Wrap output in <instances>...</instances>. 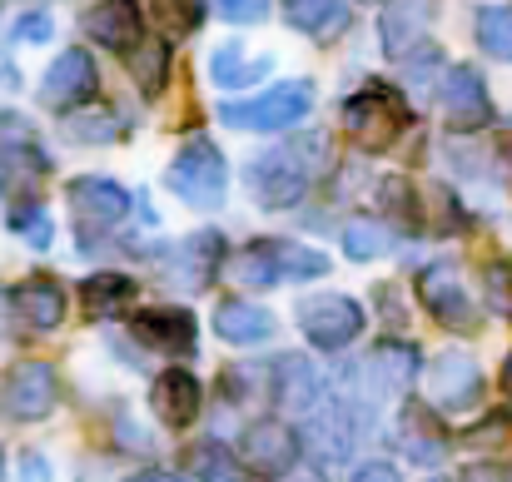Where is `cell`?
<instances>
[{"label": "cell", "instance_id": "obj_14", "mask_svg": "<svg viewBox=\"0 0 512 482\" xmlns=\"http://www.w3.org/2000/svg\"><path fill=\"white\" fill-rule=\"evenodd\" d=\"M150 403H155L160 423H170V428H189V423L199 418L204 388H199V378H194L189 368H170V373H160V378H155Z\"/></svg>", "mask_w": 512, "mask_h": 482}, {"label": "cell", "instance_id": "obj_28", "mask_svg": "<svg viewBox=\"0 0 512 482\" xmlns=\"http://www.w3.org/2000/svg\"><path fill=\"white\" fill-rule=\"evenodd\" d=\"M343 249H348V259L368 264V259H378V254L393 249V234H388V224H378V219H353V224L343 229Z\"/></svg>", "mask_w": 512, "mask_h": 482}, {"label": "cell", "instance_id": "obj_21", "mask_svg": "<svg viewBox=\"0 0 512 482\" xmlns=\"http://www.w3.org/2000/svg\"><path fill=\"white\" fill-rule=\"evenodd\" d=\"M135 294H140V284H135L130 274H90V279L80 284L85 309H90V314H100V319H110V314L130 309V304H135Z\"/></svg>", "mask_w": 512, "mask_h": 482}, {"label": "cell", "instance_id": "obj_26", "mask_svg": "<svg viewBox=\"0 0 512 482\" xmlns=\"http://www.w3.org/2000/svg\"><path fill=\"white\" fill-rule=\"evenodd\" d=\"M189 473L199 482H249L244 463H239L224 443H199V448H189Z\"/></svg>", "mask_w": 512, "mask_h": 482}, {"label": "cell", "instance_id": "obj_9", "mask_svg": "<svg viewBox=\"0 0 512 482\" xmlns=\"http://www.w3.org/2000/svg\"><path fill=\"white\" fill-rule=\"evenodd\" d=\"M428 393L443 413H468L483 398V373L468 353H443L428 363Z\"/></svg>", "mask_w": 512, "mask_h": 482}, {"label": "cell", "instance_id": "obj_23", "mask_svg": "<svg viewBox=\"0 0 512 482\" xmlns=\"http://www.w3.org/2000/svg\"><path fill=\"white\" fill-rule=\"evenodd\" d=\"M264 75H269V60H249L239 45H219V50L209 55V80L224 85V90L254 85V80H264Z\"/></svg>", "mask_w": 512, "mask_h": 482}, {"label": "cell", "instance_id": "obj_5", "mask_svg": "<svg viewBox=\"0 0 512 482\" xmlns=\"http://www.w3.org/2000/svg\"><path fill=\"white\" fill-rule=\"evenodd\" d=\"M170 194L189 209H219L229 194V164L209 140H189L170 164Z\"/></svg>", "mask_w": 512, "mask_h": 482}, {"label": "cell", "instance_id": "obj_17", "mask_svg": "<svg viewBox=\"0 0 512 482\" xmlns=\"http://www.w3.org/2000/svg\"><path fill=\"white\" fill-rule=\"evenodd\" d=\"M85 30L95 45L105 50H135L140 45V15L130 0H100L90 15H85Z\"/></svg>", "mask_w": 512, "mask_h": 482}, {"label": "cell", "instance_id": "obj_6", "mask_svg": "<svg viewBox=\"0 0 512 482\" xmlns=\"http://www.w3.org/2000/svg\"><path fill=\"white\" fill-rule=\"evenodd\" d=\"M438 105H443L448 130H458V135H473V130H483V125L493 120V95H488V85H483V75H478L473 65L443 70V80H438Z\"/></svg>", "mask_w": 512, "mask_h": 482}, {"label": "cell", "instance_id": "obj_44", "mask_svg": "<svg viewBox=\"0 0 512 482\" xmlns=\"http://www.w3.org/2000/svg\"><path fill=\"white\" fill-rule=\"evenodd\" d=\"M368 5H383V0H368Z\"/></svg>", "mask_w": 512, "mask_h": 482}, {"label": "cell", "instance_id": "obj_2", "mask_svg": "<svg viewBox=\"0 0 512 482\" xmlns=\"http://www.w3.org/2000/svg\"><path fill=\"white\" fill-rule=\"evenodd\" d=\"M408 125H413L408 100H403L393 85H383V80H368V85H363L358 95H348V105H343V130H348V135L358 140V150H368V155L393 150Z\"/></svg>", "mask_w": 512, "mask_h": 482}, {"label": "cell", "instance_id": "obj_27", "mask_svg": "<svg viewBox=\"0 0 512 482\" xmlns=\"http://www.w3.org/2000/svg\"><path fill=\"white\" fill-rule=\"evenodd\" d=\"M219 254H224V239H219L214 229H199V234H189V239H184L179 259H184V264H194V269H189V284H194V289H204V284L219 274Z\"/></svg>", "mask_w": 512, "mask_h": 482}, {"label": "cell", "instance_id": "obj_20", "mask_svg": "<svg viewBox=\"0 0 512 482\" xmlns=\"http://www.w3.org/2000/svg\"><path fill=\"white\" fill-rule=\"evenodd\" d=\"M130 75H135V85H140V95L145 100H155V95H165V85H170V40H140L135 50H130Z\"/></svg>", "mask_w": 512, "mask_h": 482}, {"label": "cell", "instance_id": "obj_3", "mask_svg": "<svg viewBox=\"0 0 512 482\" xmlns=\"http://www.w3.org/2000/svg\"><path fill=\"white\" fill-rule=\"evenodd\" d=\"M309 110H314V85L309 80H284V85H269L264 95L224 100L219 120L234 125V130H254V135H284L299 120H309Z\"/></svg>", "mask_w": 512, "mask_h": 482}, {"label": "cell", "instance_id": "obj_4", "mask_svg": "<svg viewBox=\"0 0 512 482\" xmlns=\"http://www.w3.org/2000/svg\"><path fill=\"white\" fill-rule=\"evenodd\" d=\"M234 274H239L249 289L299 284V279L329 274V254H319V249H309V244H294V239H264V244H249V249L239 254Z\"/></svg>", "mask_w": 512, "mask_h": 482}, {"label": "cell", "instance_id": "obj_32", "mask_svg": "<svg viewBox=\"0 0 512 482\" xmlns=\"http://www.w3.org/2000/svg\"><path fill=\"white\" fill-rule=\"evenodd\" d=\"M10 229L30 244V249H45L50 239H55V229H50V214L35 204V199H20V204H10Z\"/></svg>", "mask_w": 512, "mask_h": 482}, {"label": "cell", "instance_id": "obj_22", "mask_svg": "<svg viewBox=\"0 0 512 482\" xmlns=\"http://www.w3.org/2000/svg\"><path fill=\"white\" fill-rule=\"evenodd\" d=\"M279 403L289 408V413H304V408H319V398H324V378L314 373V363L309 358H284L279 363Z\"/></svg>", "mask_w": 512, "mask_h": 482}, {"label": "cell", "instance_id": "obj_12", "mask_svg": "<svg viewBox=\"0 0 512 482\" xmlns=\"http://www.w3.org/2000/svg\"><path fill=\"white\" fill-rule=\"evenodd\" d=\"M95 85H100L95 60H90L85 50H65V55L45 70L40 95H45V105H50V110H80V105L95 95Z\"/></svg>", "mask_w": 512, "mask_h": 482}, {"label": "cell", "instance_id": "obj_8", "mask_svg": "<svg viewBox=\"0 0 512 482\" xmlns=\"http://www.w3.org/2000/svg\"><path fill=\"white\" fill-rule=\"evenodd\" d=\"M70 214L85 229V239L90 234H105V229H115L130 214V189H120L115 179H90L85 174V179L70 184Z\"/></svg>", "mask_w": 512, "mask_h": 482}, {"label": "cell", "instance_id": "obj_1", "mask_svg": "<svg viewBox=\"0 0 512 482\" xmlns=\"http://www.w3.org/2000/svg\"><path fill=\"white\" fill-rule=\"evenodd\" d=\"M319 169H324V135H299L249 164V194L264 209H289L309 194Z\"/></svg>", "mask_w": 512, "mask_h": 482}, {"label": "cell", "instance_id": "obj_10", "mask_svg": "<svg viewBox=\"0 0 512 482\" xmlns=\"http://www.w3.org/2000/svg\"><path fill=\"white\" fill-rule=\"evenodd\" d=\"M418 299L428 304L433 319L448 323L453 333H473V328H478V309L468 304V294H463V284L453 279L448 264H428V269L418 274Z\"/></svg>", "mask_w": 512, "mask_h": 482}, {"label": "cell", "instance_id": "obj_18", "mask_svg": "<svg viewBox=\"0 0 512 482\" xmlns=\"http://www.w3.org/2000/svg\"><path fill=\"white\" fill-rule=\"evenodd\" d=\"M214 333H219L224 343H264V338H274V314H269L264 304L234 299V304H219Z\"/></svg>", "mask_w": 512, "mask_h": 482}, {"label": "cell", "instance_id": "obj_36", "mask_svg": "<svg viewBox=\"0 0 512 482\" xmlns=\"http://www.w3.org/2000/svg\"><path fill=\"white\" fill-rule=\"evenodd\" d=\"M214 10L234 25H259L269 15V0H214Z\"/></svg>", "mask_w": 512, "mask_h": 482}, {"label": "cell", "instance_id": "obj_19", "mask_svg": "<svg viewBox=\"0 0 512 482\" xmlns=\"http://www.w3.org/2000/svg\"><path fill=\"white\" fill-rule=\"evenodd\" d=\"M284 15L294 30L314 35V40H334L348 30V5L343 0H284Z\"/></svg>", "mask_w": 512, "mask_h": 482}, {"label": "cell", "instance_id": "obj_41", "mask_svg": "<svg viewBox=\"0 0 512 482\" xmlns=\"http://www.w3.org/2000/svg\"><path fill=\"white\" fill-rule=\"evenodd\" d=\"M503 388L512 393V353H508V363H503Z\"/></svg>", "mask_w": 512, "mask_h": 482}, {"label": "cell", "instance_id": "obj_7", "mask_svg": "<svg viewBox=\"0 0 512 482\" xmlns=\"http://www.w3.org/2000/svg\"><path fill=\"white\" fill-rule=\"evenodd\" d=\"M299 328L314 348L334 353L343 343H353L363 333V309L348 299V294H319V299H304L299 304Z\"/></svg>", "mask_w": 512, "mask_h": 482}, {"label": "cell", "instance_id": "obj_24", "mask_svg": "<svg viewBox=\"0 0 512 482\" xmlns=\"http://www.w3.org/2000/svg\"><path fill=\"white\" fill-rule=\"evenodd\" d=\"M368 363L378 368L383 388H408V383H413V373H418V348H413V343H403V338H383V343H373Z\"/></svg>", "mask_w": 512, "mask_h": 482}, {"label": "cell", "instance_id": "obj_39", "mask_svg": "<svg viewBox=\"0 0 512 482\" xmlns=\"http://www.w3.org/2000/svg\"><path fill=\"white\" fill-rule=\"evenodd\" d=\"M20 482H50L45 453H25V458H20Z\"/></svg>", "mask_w": 512, "mask_h": 482}, {"label": "cell", "instance_id": "obj_15", "mask_svg": "<svg viewBox=\"0 0 512 482\" xmlns=\"http://www.w3.org/2000/svg\"><path fill=\"white\" fill-rule=\"evenodd\" d=\"M10 309L30 323V328L50 333V328H60V323H65V289H60L55 279H45V274L20 279V284L10 289Z\"/></svg>", "mask_w": 512, "mask_h": 482}, {"label": "cell", "instance_id": "obj_43", "mask_svg": "<svg viewBox=\"0 0 512 482\" xmlns=\"http://www.w3.org/2000/svg\"><path fill=\"white\" fill-rule=\"evenodd\" d=\"M0 478H5V453H0Z\"/></svg>", "mask_w": 512, "mask_h": 482}, {"label": "cell", "instance_id": "obj_16", "mask_svg": "<svg viewBox=\"0 0 512 482\" xmlns=\"http://www.w3.org/2000/svg\"><path fill=\"white\" fill-rule=\"evenodd\" d=\"M135 333L150 343V348H170V353H194L199 348V323L189 309H145L135 314Z\"/></svg>", "mask_w": 512, "mask_h": 482}, {"label": "cell", "instance_id": "obj_13", "mask_svg": "<svg viewBox=\"0 0 512 482\" xmlns=\"http://www.w3.org/2000/svg\"><path fill=\"white\" fill-rule=\"evenodd\" d=\"M299 433L289 423H274V418H259L244 428V463L249 468H264V473H289L299 463Z\"/></svg>", "mask_w": 512, "mask_h": 482}, {"label": "cell", "instance_id": "obj_31", "mask_svg": "<svg viewBox=\"0 0 512 482\" xmlns=\"http://www.w3.org/2000/svg\"><path fill=\"white\" fill-rule=\"evenodd\" d=\"M378 209L393 214L398 229H418V224H423V204H418V194H413L408 179H383V189H378Z\"/></svg>", "mask_w": 512, "mask_h": 482}, {"label": "cell", "instance_id": "obj_33", "mask_svg": "<svg viewBox=\"0 0 512 482\" xmlns=\"http://www.w3.org/2000/svg\"><path fill=\"white\" fill-rule=\"evenodd\" d=\"M413 45H418V10L393 5V10L383 15V50H388V55H408Z\"/></svg>", "mask_w": 512, "mask_h": 482}, {"label": "cell", "instance_id": "obj_40", "mask_svg": "<svg viewBox=\"0 0 512 482\" xmlns=\"http://www.w3.org/2000/svg\"><path fill=\"white\" fill-rule=\"evenodd\" d=\"M125 482H184V478H174V473H155V468H150V473H135V478H125Z\"/></svg>", "mask_w": 512, "mask_h": 482}, {"label": "cell", "instance_id": "obj_25", "mask_svg": "<svg viewBox=\"0 0 512 482\" xmlns=\"http://www.w3.org/2000/svg\"><path fill=\"white\" fill-rule=\"evenodd\" d=\"M125 135V120L110 115V110H80V115H65V140L70 145H115Z\"/></svg>", "mask_w": 512, "mask_h": 482}, {"label": "cell", "instance_id": "obj_11", "mask_svg": "<svg viewBox=\"0 0 512 482\" xmlns=\"http://www.w3.org/2000/svg\"><path fill=\"white\" fill-rule=\"evenodd\" d=\"M50 408H55V368L50 363H20V368H10V383H5V413L15 418V423H40V418H50Z\"/></svg>", "mask_w": 512, "mask_h": 482}, {"label": "cell", "instance_id": "obj_30", "mask_svg": "<svg viewBox=\"0 0 512 482\" xmlns=\"http://www.w3.org/2000/svg\"><path fill=\"white\" fill-rule=\"evenodd\" d=\"M478 45L498 60H512V5H488L478 10Z\"/></svg>", "mask_w": 512, "mask_h": 482}, {"label": "cell", "instance_id": "obj_35", "mask_svg": "<svg viewBox=\"0 0 512 482\" xmlns=\"http://www.w3.org/2000/svg\"><path fill=\"white\" fill-rule=\"evenodd\" d=\"M155 15L174 35H189V30L204 25V0H155Z\"/></svg>", "mask_w": 512, "mask_h": 482}, {"label": "cell", "instance_id": "obj_34", "mask_svg": "<svg viewBox=\"0 0 512 482\" xmlns=\"http://www.w3.org/2000/svg\"><path fill=\"white\" fill-rule=\"evenodd\" d=\"M483 299L498 319H512V264L508 259H493L483 269Z\"/></svg>", "mask_w": 512, "mask_h": 482}, {"label": "cell", "instance_id": "obj_42", "mask_svg": "<svg viewBox=\"0 0 512 482\" xmlns=\"http://www.w3.org/2000/svg\"><path fill=\"white\" fill-rule=\"evenodd\" d=\"M508 184H512V150H508Z\"/></svg>", "mask_w": 512, "mask_h": 482}, {"label": "cell", "instance_id": "obj_29", "mask_svg": "<svg viewBox=\"0 0 512 482\" xmlns=\"http://www.w3.org/2000/svg\"><path fill=\"white\" fill-rule=\"evenodd\" d=\"M0 169H5L10 184H35V179L50 174V155H40L30 140H15V145L0 150Z\"/></svg>", "mask_w": 512, "mask_h": 482}, {"label": "cell", "instance_id": "obj_37", "mask_svg": "<svg viewBox=\"0 0 512 482\" xmlns=\"http://www.w3.org/2000/svg\"><path fill=\"white\" fill-rule=\"evenodd\" d=\"M50 30H55V25H50V15H40V10L15 20V40H50Z\"/></svg>", "mask_w": 512, "mask_h": 482}, {"label": "cell", "instance_id": "obj_38", "mask_svg": "<svg viewBox=\"0 0 512 482\" xmlns=\"http://www.w3.org/2000/svg\"><path fill=\"white\" fill-rule=\"evenodd\" d=\"M353 482H403V478H398V468H393V463H383V458H368V463H358Z\"/></svg>", "mask_w": 512, "mask_h": 482}]
</instances>
